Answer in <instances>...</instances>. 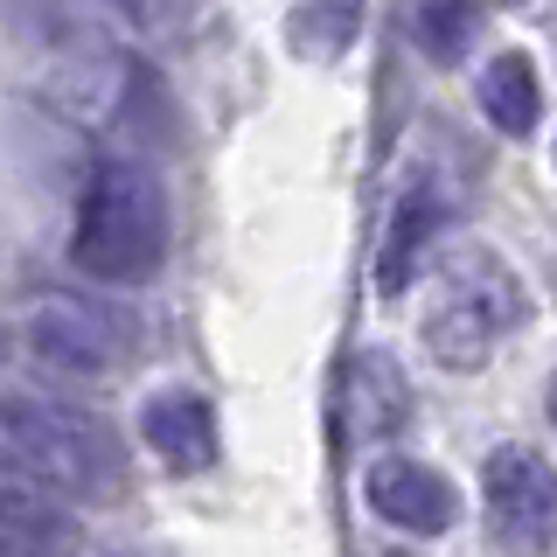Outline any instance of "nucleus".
<instances>
[{"mask_svg":"<svg viewBox=\"0 0 557 557\" xmlns=\"http://www.w3.org/2000/svg\"><path fill=\"white\" fill-rule=\"evenodd\" d=\"M0 348H8V335H0Z\"/></svg>","mask_w":557,"mask_h":557,"instance_id":"2eb2a0df","label":"nucleus"},{"mask_svg":"<svg viewBox=\"0 0 557 557\" xmlns=\"http://www.w3.org/2000/svg\"><path fill=\"white\" fill-rule=\"evenodd\" d=\"M356 22H362L356 8H300V14H293V35H313V57H327L335 42L356 35Z\"/></svg>","mask_w":557,"mask_h":557,"instance_id":"f8f14e48","label":"nucleus"},{"mask_svg":"<svg viewBox=\"0 0 557 557\" xmlns=\"http://www.w3.org/2000/svg\"><path fill=\"white\" fill-rule=\"evenodd\" d=\"M0 557H49V550H22V544H0Z\"/></svg>","mask_w":557,"mask_h":557,"instance_id":"ddd939ff","label":"nucleus"},{"mask_svg":"<svg viewBox=\"0 0 557 557\" xmlns=\"http://www.w3.org/2000/svg\"><path fill=\"white\" fill-rule=\"evenodd\" d=\"M516 321H522V286L495 251L467 244V251L440 258V278L425 293V321L418 327H425V348L446 370H481L516 335Z\"/></svg>","mask_w":557,"mask_h":557,"instance_id":"7ed1b4c3","label":"nucleus"},{"mask_svg":"<svg viewBox=\"0 0 557 557\" xmlns=\"http://www.w3.org/2000/svg\"><path fill=\"white\" fill-rule=\"evenodd\" d=\"M168 258V188L133 153H104L84 182L70 265L98 286H147Z\"/></svg>","mask_w":557,"mask_h":557,"instance_id":"f03ea898","label":"nucleus"},{"mask_svg":"<svg viewBox=\"0 0 557 557\" xmlns=\"http://www.w3.org/2000/svg\"><path fill=\"white\" fill-rule=\"evenodd\" d=\"M487 522L495 536L522 557H550V522H557V495H550V460L530 446H502L487 460Z\"/></svg>","mask_w":557,"mask_h":557,"instance_id":"39448f33","label":"nucleus"},{"mask_svg":"<svg viewBox=\"0 0 557 557\" xmlns=\"http://www.w3.org/2000/svg\"><path fill=\"white\" fill-rule=\"evenodd\" d=\"M432 231H440V202L432 196L397 202V231H391V244H383V293H405L418 278V258H425Z\"/></svg>","mask_w":557,"mask_h":557,"instance_id":"9d476101","label":"nucleus"},{"mask_svg":"<svg viewBox=\"0 0 557 557\" xmlns=\"http://www.w3.org/2000/svg\"><path fill=\"white\" fill-rule=\"evenodd\" d=\"M0 544L49 550V557L77 550V516H70L49 487H35L14 460H0Z\"/></svg>","mask_w":557,"mask_h":557,"instance_id":"0eeeda50","label":"nucleus"},{"mask_svg":"<svg viewBox=\"0 0 557 557\" xmlns=\"http://www.w3.org/2000/svg\"><path fill=\"white\" fill-rule=\"evenodd\" d=\"M0 460H14L35 487L63 502H112L126 487V440L91 405H70L49 391L0 397Z\"/></svg>","mask_w":557,"mask_h":557,"instance_id":"f257e3e1","label":"nucleus"},{"mask_svg":"<svg viewBox=\"0 0 557 557\" xmlns=\"http://www.w3.org/2000/svg\"><path fill=\"white\" fill-rule=\"evenodd\" d=\"M28 342H35L42 362H57L70 376H104L139 348L133 313L104 307L91 293H49V300L28 313Z\"/></svg>","mask_w":557,"mask_h":557,"instance_id":"20e7f679","label":"nucleus"},{"mask_svg":"<svg viewBox=\"0 0 557 557\" xmlns=\"http://www.w3.org/2000/svg\"><path fill=\"white\" fill-rule=\"evenodd\" d=\"M370 509L405 536H440L460 516V495H453V481L440 467L411 460V453H383L370 467Z\"/></svg>","mask_w":557,"mask_h":557,"instance_id":"423d86ee","label":"nucleus"},{"mask_svg":"<svg viewBox=\"0 0 557 557\" xmlns=\"http://www.w3.org/2000/svg\"><path fill=\"white\" fill-rule=\"evenodd\" d=\"M481 104H487V119H495L502 133H530L536 119H544V84H536V63L530 57H495L481 70Z\"/></svg>","mask_w":557,"mask_h":557,"instance_id":"1a4fd4ad","label":"nucleus"},{"mask_svg":"<svg viewBox=\"0 0 557 557\" xmlns=\"http://www.w3.org/2000/svg\"><path fill=\"white\" fill-rule=\"evenodd\" d=\"M481 22H487V14L481 8H460V0H432V8L411 14V28H418V42H425L432 63H460L467 42L481 35Z\"/></svg>","mask_w":557,"mask_h":557,"instance_id":"9b49d317","label":"nucleus"},{"mask_svg":"<svg viewBox=\"0 0 557 557\" xmlns=\"http://www.w3.org/2000/svg\"><path fill=\"white\" fill-rule=\"evenodd\" d=\"M139 440L161 453L168 467L196 474V467L216 460V411H209L196 391H161V397H147V411H139Z\"/></svg>","mask_w":557,"mask_h":557,"instance_id":"6e6552de","label":"nucleus"},{"mask_svg":"<svg viewBox=\"0 0 557 557\" xmlns=\"http://www.w3.org/2000/svg\"><path fill=\"white\" fill-rule=\"evenodd\" d=\"M126 557H161V550H126Z\"/></svg>","mask_w":557,"mask_h":557,"instance_id":"4468645a","label":"nucleus"}]
</instances>
